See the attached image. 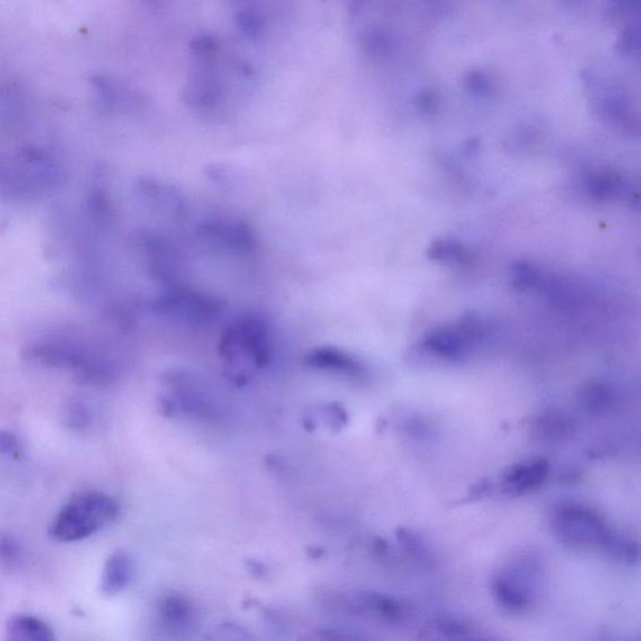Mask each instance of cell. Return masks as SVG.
<instances>
[{"instance_id": "obj_1", "label": "cell", "mask_w": 641, "mask_h": 641, "mask_svg": "<svg viewBox=\"0 0 641 641\" xmlns=\"http://www.w3.org/2000/svg\"><path fill=\"white\" fill-rule=\"evenodd\" d=\"M271 329L261 316L243 315L224 329L220 354L224 374L236 384H246L258 371L268 366L272 358Z\"/></svg>"}, {"instance_id": "obj_2", "label": "cell", "mask_w": 641, "mask_h": 641, "mask_svg": "<svg viewBox=\"0 0 641 641\" xmlns=\"http://www.w3.org/2000/svg\"><path fill=\"white\" fill-rule=\"evenodd\" d=\"M120 512L118 502L105 493H80L58 511L50 534L59 543H77L113 524Z\"/></svg>"}, {"instance_id": "obj_3", "label": "cell", "mask_w": 641, "mask_h": 641, "mask_svg": "<svg viewBox=\"0 0 641 641\" xmlns=\"http://www.w3.org/2000/svg\"><path fill=\"white\" fill-rule=\"evenodd\" d=\"M551 528L557 540L573 549L607 551L614 531L588 506L561 505L554 511Z\"/></svg>"}, {"instance_id": "obj_4", "label": "cell", "mask_w": 641, "mask_h": 641, "mask_svg": "<svg viewBox=\"0 0 641 641\" xmlns=\"http://www.w3.org/2000/svg\"><path fill=\"white\" fill-rule=\"evenodd\" d=\"M490 335V325L479 316L465 315L456 326L432 330L422 339L426 354L447 362L463 361Z\"/></svg>"}, {"instance_id": "obj_5", "label": "cell", "mask_w": 641, "mask_h": 641, "mask_svg": "<svg viewBox=\"0 0 641 641\" xmlns=\"http://www.w3.org/2000/svg\"><path fill=\"white\" fill-rule=\"evenodd\" d=\"M538 579L540 569L533 560L515 561L493 579L492 594L509 613H525L537 599Z\"/></svg>"}, {"instance_id": "obj_6", "label": "cell", "mask_w": 641, "mask_h": 641, "mask_svg": "<svg viewBox=\"0 0 641 641\" xmlns=\"http://www.w3.org/2000/svg\"><path fill=\"white\" fill-rule=\"evenodd\" d=\"M156 312L192 323H208L220 315L221 303L206 294L171 288L155 301Z\"/></svg>"}, {"instance_id": "obj_7", "label": "cell", "mask_w": 641, "mask_h": 641, "mask_svg": "<svg viewBox=\"0 0 641 641\" xmlns=\"http://www.w3.org/2000/svg\"><path fill=\"white\" fill-rule=\"evenodd\" d=\"M344 604L349 613L375 618L387 624H400L409 618L406 605L393 596L380 592H356L345 599Z\"/></svg>"}, {"instance_id": "obj_8", "label": "cell", "mask_w": 641, "mask_h": 641, "mask_svg": "<svg viewBox=\"0 0 641 641\" xmlns=\"http://www.w3.org/2000/svg\"><path fill=\"white\" fill-rule=\"evenodd\" d=\"M550 474L549 461L537 457L511 465L500 477L501 490L509 495H524L543 486Z\"/></svg>"}, {"instance_id": "obj_9", "label": "cell", "mask_w": 641, "mask_h": 641, "mask_svg": "<svg viewBox=\"0 0 641 641\" xmlns=\"http://www.w3.org/2000/svg\"><path fill=\"white\" fill-rule=\"evenodd\" d=\"M202 235L233 251L248 252L255 245L251 229L233 218H217L201 227Z\"/></svg>"}, {"instance_id": "obj_10", "label": "cell", "mask_w": 641, "mask_h": 641, "mask_svg": "<svg viewBox=\"0 0 641 641\" xmlns=\"http://www.w3.org/2000/svg\"><path fill=\"white\" fill-rule=\"evenodd\" d=\"M307 366L326 373L341 375L346 377H361L365 374L364 365L357 358L335 348L312 349L304 357Z\"/></svg>"}, {"instance_id": "obj_11", "label": "cell", "mask_w": 641, "mask_h": 641, "mask_svg": "<svg viewBox=\"0 0 641 641\" xmlns=\"http://www.w3.org/2000/svg\"><path fill=\"white\" fill-rule=\"evenodd\" d=\"M203 68L195 73L188 80L184 89V99L189 107L206 109L213 107L222 97V82L210 69L211 66H202Z\"/></svg>"}, {"instance_id": "obj_12", "label": "cell", "mask_w": 641, "mask_h": 641, "mask_svg": "<svg viewBox=\"0 0 641 641\" xmlns=\"http://www.w3.org/2000/svg\"><path fill=\"white\" fill-rule=\"evenodd\" d=\"M160 624L172 633H185L194 627L195 610L192 602L181 594H167L157 604Z\"/></svg>"}, {"instance_id": "obj_13", "label": "cell", "mask_w": 641, "mask_h": 641, "mask_svg": "<svg viewBox=\"0 0 641 641\" xmlns=\"http://www.w3.org/2000/svg\"><path fill=\"white\" fill-rule=\"evenodd\" d=\"M133 561L128 554L118 551L108 557L101 579V591L107 596L120 594L133 578Z\"/></svg>"}, {"instance_id": "obj_14", "label": "cell", "mask_w": 641, "mask_h": 641, "mask_svg": "<svg viewBox=\"0 0 641 641\" xmlns=\"http://www.w3.org/2000/svg\"><path fill=\"white\" fill-rule=\"evenodd\" d=\"M6 637L15 641H53L52 627L31 615H15L9 618L5 627Z\"/></svg>"}, {"instance_id": "obj_15", "label": "cell", "mask_w": 641, "mask_h": 641, "mask_svg": "<svg viewBox=\"0 0 641 641\" xmlns=\"http://www.w3.org/2000/svg\"><path fill=\"white\" fill-rule=\"evenodd\" d=\"M580 409L591 416H604L613 410L615 393L613 387L604 383H589L579 391Z\"/></svg>"}, {"instance_id": "obj_16", "label": "cell", "mask_w": 641, "mask_h": 641, "mask_svg": "<svg viewBox=\"0 0 641 641\" xmlns=\"http://www.w3.org/2000/svg\"><path fill=\"white\" fill-rule=\"evenodd\" d=\"M585 188L595 200L614 201L623 197L627 184L617 173L599 171L585 178Z\"/></svg>"}, {"instance_id": "obj_17", "label": "cell", "mask_w": 641, "mask_h": 641, "mask_svg": "<svg viewBox=\"0 0 641 641\" xmlns=\"http://www.w3.org/2000/svg\"><path fill=\"white\" fill-rule=\"evenodd\" d=\"M533 429L541 440L560 441L572 436L575 425L563 413L547 412L535 418Z\"/></svg>"}, {"instance_id": "obj_18", "label": "cell", "mask_w": 641, "mask_h": 641, "mask_svg": "<svg viewBox=\"0 0 641 641\" xmlns=\"http://www.w3.org/2000/svg\"><path fill=\"white\" fill-rule=\"evenodd\" d=\"M348 422V415L346 410L339 403H329V405L315 407L312 411L304 413V429L313 431L320 425L333 429H344Z\"/></svg>"}, {"instance_id": "obj_19", "label": "cell", "mask_w": 641, "mask_h": 641, "mask_svg": "<svg viewBox=\"0 0 641 641\" xmlns=\"http://www.w3.org/2000/svg\"><path fill=\"white\" fill-rule=\"evenodd\" d=\"M428 256L434 261L457 266H469L473 256L469 249L456 239H442L435 240L429 247Z\"/></svg>"}, {"instance_id": "obj_20", "label": "cell", "mask_w": 641, "mask_h": 641, "mask_svg": "<svg viewBox=\"0 0 641 641\" xmlns=\"http://www.w3.org/2000/svg\"><path fill=\"white\" fill-rule=\"evenodd\" d=\"M395 537L401 547L409 554L410 557L418 561L419 564H422V565H429L431 564V550L429 549L428 544L419 534L410 530V528H396Z\"/></svg>"}, {"instance_id": "obj_21", "label": "cell", "mask_w": 641, "mask_h": 641, "mask_svg": "<svg viewBox=\"0 0 641 641\" xmlns=\"http://www.w3.org/2000/svg\"><path fill=\"white\" fill-rule=\"evenodd\" d=\"M235 23L239 33L248 40H258L265 33V19L253 8H242L236 12Z\"/></svg>"}, {"instance_id": "obj_22", "label": "cell", "mask_w": 641, "mask_h": 641, "mask_svg": "<svg viewBox=\"0 0 641 641\" xmlns=\"http://www.w3.org/2000/svg\"><path fill=\"white\" fill-rule=\"evenodd\" d=\"M192 54L202 66H212L218 52L216 38L210 34H202L191 41Z\"/></svg>"}, {"instance_id": "obj_23", "label": "cell", "mask_w": 641, "mask_h": 641, "mask_svg": "<svg viewBox=\"0 0 641 641\" xmlns=\"http://www.w3.org/2000/svg\"><path fill=\"white\" fill-rule=\"evenodd\" d=\"M22 557V549L12 535L0 534V566L13 569Z\"/></svg>"}, {"instance_id": "obj_24", "label": "cell", "mask_w": 641, "mask_h": 641, "mask_svg": "<svg viewBox=\"0 0 641 641\" xmlns=\"http://www.w3.org/2000/svg\"><path fill=\"white\" fill-rule=\"evenodd\" d=\"M63 422L67 428L79 431V429L88 428V425L91 424V415L83 403L72 402L64 410Z\"/></svg>"}, {"instance_id": "obj_25", "label": "cell", "mask_w": 641, "mask_h": 641, "mask_svg": "<svg viewBox=\"0 0 641 641\" xmlns=\"http://www.w3.org/2000/svg\"><path fill=\"white\" fill-rule=\"evenodd\" d=\"M432 629L435 633L441 634L447 637H469L471 636L470 627L460 620L454 618H438L432 624Z\"/></svg>"}, {"instance_id": "obj_26", "label": "cell", "mask_w": 641, "mask_h": 641, "mask_svg": "<svg viewBox=\"0 0 641 641\" xmlns=\"http://www.w3.org/2000/svg\"><path fill=\"white\" fill-rule=\"evenodd\" d=\"M0 454L9 458H18L22 454L17 436L6 429H0Z\"/></svg>"}, {"instance_id": "obj_27", "label": "cell", "mask_w": 641, "mask_h": 641, "mask_svg": "<svg viewBox=\"0 0 641 641\" xmlns=\"http://www.w3.org/2000/svg\"><path fill=\"white\" fill-rule=\"evenodd\" d=\"M229 2H239V0H229Z\"/></svg>"}]
</instances>
